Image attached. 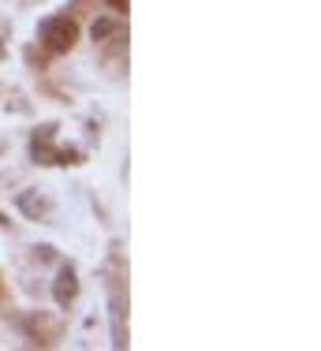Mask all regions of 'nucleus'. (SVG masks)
I'll return each instance as SVG.
<instances>
[{"label": "nucleus", "mask_w": 321, "mask_h": 351, "mask_svg": "<svg viewBox=\"0 0 321 351\" xmlns=\"http://www.w3.org/2000/svg\"><path fill=\"white\" fill-rule=\"evenodd\" d=\"M41 41L49 45V53H71L75 41H79V27L67 15H53V19L41 23Z\"/></svg>", "instance_id": "nucleus-1"}, {"label": "nucleus", "mask_w": 321, "mask_h": 351, "mask_svg": "<svg viewBox=\"0 0 321 351\" xmlns=\"http://www.w3.org/2000/svg\"><path fill=\"white\" fill-rule=\"evenodd\" d=\"M75 291H79V280H75V273H71V269H60V277H56V288H53L56 303H71Z\"/></svg>", "instance_id": "nucleus-2"}, {"label": "nucleus", "mask_w": 321, "mask_h": 351, "mask_svg": "<svg viewBox=\"0 0 321 351\" xmlns=\"http://www.w3.org/2000/svg\"><path fill=\"white\" fill-rule=\"evenodd\" d=\"M19 210L27 217H41V213H49V202L38 195H19Z\"/></svg>", "instance_id": "nucleus-3"}, {"label": "nucleus", "mask_w": 321, "mask_h": 351, "mask_svg": "<svg viewBox=\"0 0 321 351\" xmlns=\"http://www.w3.org/2000/svg\"><path fill=\"white\" fill-rule=\"evenodd\" d=\"M116 30H120V23H112V19H97V23H94V41H105V38H112Z\"/></svg>", "instance_id": "nucleus-4"}, {"label": "nucleus", "mask_w": 321, "mask_h": 351, "mask_svg": "<svg viewBox=\"0 0 321 351\" xmlns=\"http://www.w3.org/2000/svg\"><path fill=\"white\" fill-rule=\"evenodd\" d=\"M108 4H112L116 12H123V8H128V0H108Z\"/></svg>", "instance_id": "nucleus-5"}, {"label": "nucleus", "mask_w": 321, "mask_h": 351, "mask_svg": "<svg viewBox=\"0 0 321 351\" xmlns=\"http://www.w3.org/2000/svg\"><path fill=\"white\" fill-rule=\"evenodd\" d=\"M0 56H4V49H0Z\"/></svg>", "instance_id": "nucleus-6"}]
</instances>
